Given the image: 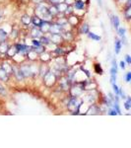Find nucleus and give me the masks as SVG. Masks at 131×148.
I'll list each match as a JSON object with an SVG mask.
<instances>
[{
  "label": "nucleus",
  "mask_w": 131,
  "mask_h": 148,
  "mask_svg": "<svg viewBox=\"0 0 131 148\" xmlns=\"http://www.w3.org/2000/svg\"><path fill=\"white\" fill-rule=\"evenodd\" d=\"M42 80L44 81V84H46V87H52V86H54L57 83L58 77L49 69V70L42 76Z\"/></svg>",
  "instance_id": "f257e3e1"
},
{
  "label": "nucleus",
  "mask_w": 131,
  "mask_h": 148,
  "mask_svg": "<svg viewBox=\"0 0 131 148\" xmlns=\"http://www.w3.org/2000/svg\"><path fill=\"white\" fill-rule=\"evenodd\" d=\"M42 35H44V34L40 31V29L39 27H35V26L32 25L30 31H29V37H30L31 39H40Z\"/></svg>",
  "instance_id": "f03ea898"
},
{
  "label": "nucleus",
  "mask_w": 131,
  "mask_h": 148,
  "mask_svg": "<svg viewBox=\"0 0 131 148\" xmlns=\"http://www.w3.org/2000/svg\"><path fill=\"white\" fill-rule=\"evenodd\" d=\"M49 34H62V26L56 23L55 21L51 22L49 27Z\"/></svg>",
  "instance_id": "7ed1b4c3"
},
{
  "label": "nucleus",
  "mask_w": 131,
  "mask_h": 148,
  "mask_svg": "<svg viewBox=\"0 0 131 148\" xmlns=\"http://www.w3.org/2000/svg\"><path fill=\"white\" fill-rule=\"evenodd\" d=\"M39 60L42 63H48L49 61H51L52 56H51L50 51H46L42 52V53H40L39 56Z\"/></svg>",
  "instance_id": "20e7f679"
},
{
  "label": "nucleus",
  "mask_w": 131,
  "mask_h": 148,
  "mask_svg": "<svg viewBox=\"0 0 131 148\" xmlns=\"http://www.w3.org/2000/svg\"><path fill=\"white\" fill-rule=\"evenodd\" d=\"M49 37H50L51 42H53L54 45H56V46H60V45L64 42L63 37L61 34H50Z\"/></svg>",
  "instance_id": "39448f33"
},
{
  "label": "nucleus",
  "mask_w": 131,
  "mask_h": 148,
  "mask_svg": "<svg viewBox=\"0 0 131 148\" xmlns=\"http://www.w3.org/2000/svg\"><path fill=\"white\" fill-rule=\"evenodd\" d=\"M11 76L9 73H7L3 68L0 66V82H3V83H7L10 81Z\"/></svg>",
  "instance_id": "423d86ee"
},
{
  "label": "nucleus",
  "mask_w": 131,
  "mask_h": 148,
  "mask_svg": "<svg viewBox=\"0 0 131 148\" xmlns=\"http://www.w3.org/2000/svg\"><path fill=\"white\" fill-rule=\"evenodd\" d=\"M67 19H68V23L70 24L72 27H77V26L79 25V16L75 15V13L69 15Z\"/></svg>",
  "instance_id": "0eeeda50"
},
{
  "label": "nucleus",
  "mask_w": 131,
  "mask_h": 148,
  "mask_svg": "<svg viewBox=\"0 0 131 148\" xmlns=\"http://www.w3.org/2000/svg\"><path fill=\"white\" fill-rule=\"evenodd\" d=\"M109 21H111V26H113L115 31L120 27V20H119V17H118V16L111 15V18H109Z\"/></svg>",
  "instance_id": "6e6552de"
},
{
  "label": "nucleus",
  "mask_w": 131,
  "mask_h": 148,
  "mask_svg": "<svg viewBox=\"0 0 131 148\" xmlns=\"http://www.w3.org/2000/svg\"><path fill=\"white\" fill-rule=\"evenodd\" d=\"M85 2L83 0H75V2L73 3V7H74V12L77 11H84L85 9Z\"/></svg>",
  "instance_id": "1a4fd4ad"
},
{
  "label": "nucleus",
  "mask_w": 131,
  "mask_h": 148,
  "mask_svg": "<svg viewBox=\"0 0 131 148\" xmlns=\"http://www.w3.org/2000/svg\"><path fill=\"white\" fill-rule=\"evenodd\" d=\"M52 53L55 56H64L67 53V51H65V47H63L62 46H57L55 49L52 51Z\"/></svg>",
  "instance_id": "9d476101"
},
{
  "label": "nucleus",
  "mask_w": 131,
  "mask_h": 148,
  "mask_svg": "<svg viewBox=\"0 0 131 148\" xmlns=\"http://www.w3.org/2000/svg\"><path fill=\"white\" fill-rule=\"evenodd\" d=\"M62 37H63V40L64 42H72L73 39H74V34H73L72 30L70 31H65V32H63L62 34Z\"/></svg>",
  "instance_id": "9b49d317"
},
{
  "label": "nucleus",
  "mask_w": 131,
  "mask_h": 148,
  "mask_svg": "<svg viewBox=\"0 0 131 148\" xmlns=\"http://www.w3.org/2000/svg\"><path fill=\"white\" fill-rule=\"evenodd\" d=\"M10 46H11V44L9 42V40H4V42H0V52H1L2 56H4V54L6 53Z\"/></svg>",
  "instance_id": "f8f14e48"
},
{
  "label": "nucleus",
  "mask_w": 131,
  "mask_h": 148,
  "mask_svg": "<svg viewBox=\"0 0 131 148\" xmlns=\"http://www.w3.org/2000/svg\"><path fill=\"white\" fill-rule=\"evenodd\" d=\"M121 47H122L121 40L119 39V38H115V40H114V52H115L116 56H118V54L120 53Z\"/></svg>",
  "instance_id": "ddd939ff"
},
{
  "label": "nucleus",
  "mask_w": 131,
  "mask_h": 148,
  "mask_svg": "<svg viewBox=\"0 0 131 148\" xmlns=\"http://www.w3.org/2000/svg\"><path fill=\"white\" fill-rule=\"evenodd\" d=\"M89 32H90V26L88 23H83L82 25L79 26L80 35H88Z\"/></svg>",
  "instance_id": "4468645a"
},
{
  "label": "nucleus",
  "mask_w": 131,
  "mask_h": 148,
  "mask_svg": "<svg viewBox=\"0 0 131 148\" xmlns=\"http://www.w3.org/2000/svg\"><path fill=\"white\" fill-rule=\"evenodd\" d=\"M21 21H22V24L24 26H29V27H30L31 25H33L32 24V16L28 15V14L23 15L22 18H21Z\"/></svg>",
  "instance_id": "2eb2a0df"
},
{
  "label": "nucleus",
  "mask_w": 131,
  "mask_h": 148,
  "mask_svg": "<svg viewBox=\"0 0 131 148\" xmlns=\"http://www.w3.org/2000/svg\"><path fill=\"white\" fill-rule=\"evenodd\" d=\"M40 42H42V45H44V46H46V47H47L48 45H50L52 42L50 40V37H49L48 35L46 36V34L42 35V37L40 38Z\"/></svg>",
  "instance_id": "dca6fc26"
},
{
  "label": "nucleus",
  "mask_w": 131,
  "mask_h": 148,
  "mask_svg": "<svg viewBox=\"0 0 131 148\" xmlns=\"http://www.w3.org/2000/svg\"><path fill=\"white\" fill-rule=\"evenodd\" d=\"M9 34L6 30H4L2 27H0V42H4V40H9Z\"/></svg>",
  "instance_id": "f3484780"
},
{
  "label": "nucleus",
  "mask_w": 131,
  "mask_h": 148,
  "mask_svg": "<svg viewBox=\"0 0 131 148\" xmlns=\"http://www.w3.org/2000/svg\"><path fill=\"white\" fill-rule=\"evenodd\" d=\"M123 17L126 21L131 20V6L123 7Z\"/></svg>",
  "instance_id": "a211bd4d"
},
{
  "label": "nucleus",
  "mask_w": 131,
  "mask_h": 148,
  "mask_svg": "<svg viewBox=\"0 0 131 148\" xmlns=\"http://www.w3.org/2000/svg\"><path fill=\"white\" fill-rule=\"evenodd\" d=\"M42 19L39 17L38 15H35V14L34 16H32V24L34 26H35V27H39L40 24L42 23Z\"/></svg>",
  "instance_id": "6ab92c4d"
},
{
  "label": "nucleus",
  "mask_w": 131,
  "mask_h": 148,
  "mask_svg": "<svg viewBox=\"0 0 131 148\" xmlns=\"http://www.w3.org/2000/svg\"><path fill=\"white\" fill-rule=\"evenodd\" d=\"M94 71L98 75H103L104 74V69L102 68V65L100 63H94Z\"/></svg>",
  "instance_id": "aec40b11"
},
{
  "label": "nucleus",
  "mask_w": 131,
  "mask_h": 148,
  "mask_svg": "<svg viewBox=\"0 0 131 148\" xmlns=\"http://www.w3.org/2000/svg\"><path fill=\"white\" fill-rule=\"evenodd\" d=\"M88 38L89 39H91L93 40H95V42H100V40H102V37L101 36H99V35H97V34H95V33H92V32H89L88 33Z\"/></svg>",
  "instance_id": "412c9836"
},
{
  "label": "nucleus",
  "mask_w": 131,
  "mask_h": 148,
  "mask_svg": "<svg viewBox=\"0 0 131 148\" xmlns=\"http://www.w3.org/2000/svg\"><path fill=\"white\" fill-rule=\"evenodd\" d=\"M123 107L126 111H130L131 110V96H127L126 99L124 100V103H123Z\"/></svg>",
  "instance_id": "4be33fe9"
},
{
  "label": "nucleus",
  "mask_w": 131,
  "mask_h": 148,
  "mask_svg": "<svg viewBox=\"0 0 131 148\" xmlns=\"http://www.w3.org/2000/svg\"><path fill=\"white\" fill-rule=\"evenodd\" d=\"M18 36H19V31L17 30V29L12 28V31L10 32V34H9V40H15L18 38Z\"/></svg>",
  "instance_id": "5701e85b"
},
{
  "label": "nucleus",
  "mask_w": 131,
  "mask_h": 148,
  "mask_svg": "<svg viewBox=\"0 0 131 148\" xmlns=\"http://www.w3.org/2000/svg\"><path fill=\"white\" fill-rule=\"evenodd\" d=\"M116 33H117V36L119 38H122V37H124L125 34H126V29L125 28H123V27H119L116 30Z\"/></svg>",
  "instance_id": "b1692460"
},
{
  "label": "nucleus",
  "mask_w": 131,
  "mask_h": 148,
  "mask_svg": "<svg viewBox=\"0 0 131 148\" xmlns=\"http://www.w3.org/2000/svg\"><path fill=\"white\" fill-rule=\"evenodd\" d=\"M8 94V91H7V88L4 87L2 85V83L0 82V96H7Z\"/></svg>",
  "instance_id": "393cba45"
},
{
  "label": "nucleus",
  "mask_w": 131,
  "mask_h": 148,
  "mask_svg": "<svg viewBox=\"0 0 131 148\" xmlns=\"http://www.w3.org/2000/svg\"><path fill=\"white\" fill-rule=\"evenodd\" d=\"M31 45H32L33 47H37L42 45V42H40V39H31Z\"/></svg>",
  "instance_id": "a878e982"
},
{
  "label": "nucleus",
  "mask_w": 131,
  "mask_h": 148,
  "mask_svg": "<svg viewBox=\"0 0 131 148\" xmlns=\"http://www.w3.org/2000/svg\"><path fill=\"white\" fill-rule=\"evenodd\" d=\"M79 69H80L81 71H83V73L85 74V76H86L87 78H91V77H92V75H91V73H90V71L88 70V69H85V68H84V66L81 65Z\"/></svg>",
  "instance_id": "bb28decb"
},
{
  "label": "nucleus",
  "mask_w": 131,
  "mask_h": 148,
  "mask_svg": "<svg viewBox=\"0 0 131 148\" xmlns=\"http://www.w3.org/2000/svg\"><path fill=\"white\" fill-rule=\"evenodd\" d=\"M123 79H124V82L126 83H130L131 82V71H128L124 74L123 76Z\"/></svg>",
  "instance_id": "cd10ccee"
},
{
  "label": "nucleus",
  "mask_w": 131,
  "mask_h": 148,
  "mask_svg": "<svg viewBox=\"0 0 131 148\" xmlns=\"http://www.w3.org/2000/svg\"><path fill=\"white\" fill-rule=\"evenodd\" d=\"M113 107L115 109V111L117 112V114H122V113H121V110H120L119 103H118V102H113Z\"/></svg>",
  "instance_id": "c85d7f7f"
},
{
  "label": "nucleus",
  "mask_w": 131,
  "mask_h": 148,
  "mask_svg": "<svg viewBox=\"0 0 131 148\" xmlns=\"http://www.w3.org/2000/svg\"><path fill=\"white\" fill-rule=\"evenodd\" d=\"M113 89L114 95H118V96H119V89H120V87H118V86L116 85V83L113 84Z\"/></svg>",
  "instance_id": "c756f323"
},
{
  "label": "nucleus",
  "mask_w": 131,
  "mask_h": 148,
  "mask_svg": "<svg viewBox=\"0 0 131 148\" xmlns=\"http://www.w3.org/2000/svg\"><path fill=\"white\" fill-rule=\"evenodd\" d=\"M62 2H65V0H49V1H47V3L53 4V5H57V4L62 3Z\"/></svg>",
  "instance_id": "7c9ffc66"
},
{
  "label": "nucleus",
  "mask_w": 131,
  "mask_h": 148,
  "mask_svg": "<svg viewBox=\"0 0 131 148\" xmlns=\"http://www.w3.org/2000/svg\"><path fill=\"white\" fill-rule=\"evenodd\" d=\"M124 61L127 65H131V56L130 54H125L124 56Z\"/></svg>",
  "instance_id": "2f4dec72"
},
{
  "label": "nucleus",
  "mask_w": 131,
  "mask_h": 148,
  "mask_svg": "<svg viewBox=\"0 0 131 148\" xmlns=\"http://www.w3.org/2000/svg\"><path fill=\"white\" fill-rule=\"evenodd\" d=\"M119 97H120V99H122V100H125L126 97H127L125 95V93H124V91H123L122 88H120L119 89Z\"/></svg>",
  "instance_id": "473e14b6"
},
{
  "label": "nucleus",
  "mask_w": 131,
  "mask_h": 148,
  "mask_svg": "<svg viewBox=\"0 0 131 148\" xmlns=\"http://www.w3.org/2000/svg\"><path fill=\"white\" fill-rule=\"evenodd\" d=\"M119 67H120V69H122V70H125V68H126V62H125L124 60H120Z\"/></svg>",
  "instance_id": "72a5a7b5"
},
{
  "label": "nucleus",
  "mask_w": 131,
  "mask_h": 148,
  "mask_svg": "<svg viewBox=\"0 0 131 148\" xmlns=\"http://www.w3.org/2000/svg\"><path fill=\"white\" fill-rule=\"evenodd\" d=\"M33 1V3H35V4H40V3H44V2H46V0H32Z\"/></svg>",
  "instance_id": "f704fd0d"
},
{
  "label": "nucleus",
  "mask_w": 131,
  "mask_h": 148,
  "mask_svg": "<svg viewBox=\"0 0 131 148\" xmlns=\"http://www.w3.org/2000/svg\"><path fill=\"white\" fill-rule=\"evenodd\" d=\"M97 2L100 7H103V0H97Z\"/></svg>",
  "instance_id": "c9c22d12"
},
{
  "label": "nucleus",
  "mask_w": 131,
  "mask_h": 148,
  "mask_svg": "<svg viewBox=\"0 0 131 148\" xmlns=\"http://www.w3.org/2000/svg\"><path fill=\"white\" fill-rule=\"evenodd\" d=\"M128 6H131V0H127V1H126L124 7H128Z\"/></svg>",
  "instance_id": "e433bc0d"
},
{
  "label": "nucleus",
  "mask_w": 131,
  "mask_h": 148,
  "mask_svg": "<svg viewBox=\"0 0 131 148\" xmlns=\"http://www.w3.org/2000/svg\"><path fill=\"white\" fill-rule=\"evenodd\" d=\"M1 56H2V54H1V52H0V59H1V58H2V57H1Z\"/></svg>",
  "instance_id": "4c0bfd02"
},
{
  "label": "nucleus",
  "mask_w": 131,
  "mask_h": 148,
  "mask_svg": "<svg viewBox=\"0 0 131 148\" xmlns=\"http://www.w3.org/2000/svg\"><path fill=\"white\" fill-rule=\"evenodd\" d=\"M130 83H131V82H130Z\"/></svg>",
  "instance_id": "58836bf2"
}]
</instances>
